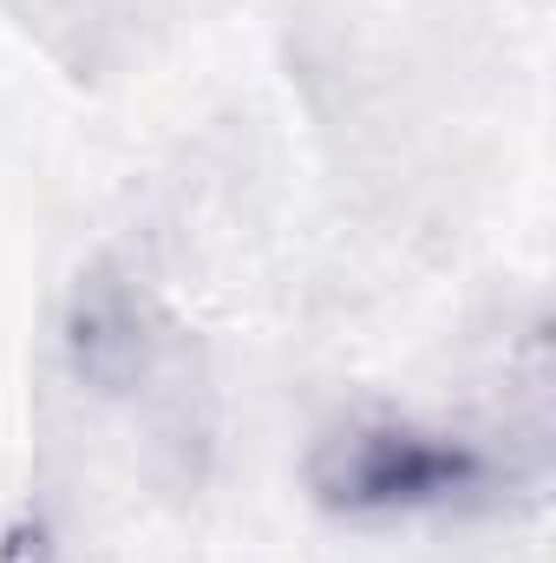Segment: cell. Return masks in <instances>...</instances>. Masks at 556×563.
<instances>
[{
  "label": "cell",
  "mask_w": 556,
  "mask_h": 563,
  "mask_svg": "<svg viewBox=\"0 0 556 563\" xmlns=\"http://www.w3.org/2000/svg\"><path fill=\"white\" fill-rule=\"evenodd\" d=\"M491 478H498V465L478 439L432 432L413 420H354L327 432L308 459L314 498L347 518L458 505V498H478Z\"/></svg>",
  "instance_id": "1"
}]
</instances>
